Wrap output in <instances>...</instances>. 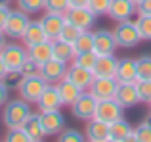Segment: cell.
<instances>
[{
	"label": "cell",
	"mask_w": 151,
	"mask_h": 142,
	"mask_svg": "<svg viewBox=\"0 0 151 142\" xmlns=\"http://www.w3.org/2000/svg\"><path fill=\"white\" fill-rule=\"evenodd\" d=\"M31 104L23 98H15V100H8L2 106V123L6 129L14 127H23L27 117L31 115Z\"/></svg>",
	"instance_id": "cell-1"
},
{
	"label": "cell",
	"mask_w": 151,
	"mask_h": 142,
	"mask_svg": "<svg viewBox=\"0 0 151 142\" xmlns=\"http://www.w3.org/2000/svg\"><path fill=\"white\" fill-rule=\"evenodd\" d=\"M113 35H115V41H117V46L119 48H124V50L136 48V46L144 41L136 21H132V19H128V21H119L113 29Z\"/></svg>",
	"instance_id": "cell-2"
},
{
	"label": "cell",
	"mask_w": 151,
	"mask_h": 142,
	"mask_svg": "<svg viewBox=\"0 0 151 142\" xmlns=\"http://www.w3.org/2000/svg\"><path fill=\"white\" fill-rule=\"evenodd\" d=\"M46 86H48V83L44 81V77H42L40 73H33V75L21 77L17 92H19V98L27 100L29 104H37L38 96L42 94V90H44Z\"/></svg>",
	"instance_id": "cell-3"
},
{
	"label": "cell",
	"mask_w": 151,
	"mask_h": 142,
	"mask_svg": "<svg viewBox=\"0 0 151 142\" xmlns=\"http://www.w3.org/2000/svg\"><path fill=\"white\" fill-rule=\"evenodd\" d=\"M0 56H2L8 71H19L23 62L29 58V48L25 44H19V42H8L0 50Z\"/></svg>",
	"instance_id": "cell-4"
},
{
	"label": "cell",
	"mask_w": 151,
	"mask_h": 142,
	"mask_svg": "<svg viewBox=\"0 0 151 142\" xmlns=\"http://www.w3.org/2000/svg\"><path fill=\"white\" fill-rule=\"evenodd\" d=\"M29 21H31L29 14H27V12H23L21 8L12 10L2 31L6 33L8 38H21L23 33H25V29H27V25H29Z\"/></svg>",
	"instance_id": "cell-5"
},
{
	"label": "cell",
	"mask_w": 151,
	"mask_h": 142,
	"mask_svg": "<svg viewBox=\"0 0 151 142\" xmlns=\"http://www.w3.org/2000/svg\"><path fill=\"white\" fill-rule=\"evenodd\" d=\"M65 19L82 31H90L96 23V14L88 6H69L65 10Z\"/></svg>",
	"instance_id": "cell-6"
},
{
	"label": "cell",
	"mask_w": 151,
	"mask_h": 142,
	"mask_svg": "<svg viewBox=\"0 0 151 142\" xmlns=\"http://www.w3.org/2000/svg\"><path fill=\"white\" fill-rule=\"evenodd\" d=\"M96 106H98V100L94 98V94L90 90H84L77 100L71 104V112L77 119L81 121H90L94 115H96Z\"/></svg>",
	"instance_id": "cell-7"
},
{
	"label": "cell",
	"mask_w": 151,
	"mask_h": 142,
	"mask_svg": "<svg viewBox=\"0 0 151 142\" xmlns=\"http://www.w3.org/2000/svg\"><path fill=\"white\" fill-rule=\"evenodd\" d=\"M107 15H109L115 23L128 21L134 15H138V4L134 2V0H111Z\"/></svg>",
	"instance_id": "cell-8"
},
{
	"label": "cell",
	"mask_w": 151,
	"mask_h": 142,
	"mask_svg": "<svg viewBox=\"0 0 151 142\" xmlns=\"http://www.w3.org/2000/svg\"><path fill=\"white\" fill-rule=\"evenodd\" d=\"M122 113H124V108L119 104L115 98H105V100H98V106H96V115L98 119L105 121V123H113V121L121 119Z\"/></svg>",
	"instance_id": "cell-9"
},
{
	"label": "cell",
	"mask_w": 151,
	"mask_h": 142,
	"mask_svg": "<svg viewBox=\"0 0 151 142\" xmlns=\"http://www.w3.org/2000/svg\"><path fill=\"white\" fill-rule=\"evenodd\" d=\"M67 67L69 65L61 60H55V58H50L46 64H42L38 67V73L44 77V81L48 85H58L59 81H63L67 75Z\"/></svg>",
	"instance_id": "cell-10"
},
{
	"label": "cell",
	"mask_w": 151,
	"mask_h": 142,
	"mask_svg": "<svg viewBox=\"0 0 151 142\" xmlns=\"http://www.w3.org/2000/svg\"><path fill=\"white\" fill-rule=\"evenodd\" d=\"M119 88V81L115 77H94V83L90 85V92L96 100H105V98H115V92Z\"/></svg>",
	"instance_id": "cell-11"
},
{
	"label": "cell",
	"mask_w": 151,
	"mask_h": 142,
	"mask_svg": "<svg viewBox=\"0 0 151 142\" xmlns=\"http://www.w3.org/2000/svg\"><path fill=\"white\" fill-rule=\"evenodd\" d=\"M117 41H115L113 31L109 29H98L94 31V52L98 56H105V54H115L117 50Z\"/></svg>",
	"instance_id": "cell-12"
},
{
	"label": "cell",
	"mask_w": 151,
	"mask_h": 142,
	"mask_svg": "<svg viewBox=\"0 0 151 142\" xmlns=\"http://www.w3.org/2000/svg\"><path fill=\"white\" fill-rule=\"evenodd\" d=\"M65 21H67L65 14H61V12L46 10V14L40 17V23H42V27H44V31H46V35H48L50 41H54V38L59 37V33H61Z\"/></svg>",
	"instance_id": "cell-13"
},
{
	"label": "cell",
	"mask_w": 151,
	"mask_h": 142,
	"mask_svg": "<svg viewBox=\"0 0 151 142\" xmlns=\"http://www.w3.org/2000/svg\"><path fill=\"white\" fill-rule=\"evenodd\" d=\"M94 77H96V75H94L92 69L81 67V65L73 64V62H71V65L67 67V75H65V79H69L71 83H75L81 90H88L90 85L94 83Z\"/></svg>",
	"instance_id": "cell-14"
},
{
	"label": "cell",
	"mask_w": 151,
	"mask_h": 142,
	"mask_svg": "<svg viewBox=\"0 0 151 142\" xmlns=\"http://www.w3.org/2000/svg\"><path fill=\"white\" fill-rule=\"evenodd\" d=\"M109 138L111 142H136V136H134V127L124 119L113 121L109 125Z\"/></svg>",
	"instance_id": "cell-15"
},
{
	"label": "cell",
	"mask_w": 151,
	"mask_h": 142,
	"mask_svg": "<svg viewBox=\"0 0 151 142\" xmlns=\"http://www.w3.org/2000/svg\"><path fill=\"white\" fill-rule=\"evenodd\" d=\"M37 106H38V112H55V109H61L63 104H61V98H59L58 86L55 85L46 86L42 90V94L38 96Z\"/></svg>",
	"instance_id": "cell-16"
},
{
	"label": "cell",
	"mask_w": 151,
	"mask_h": 142,
	"mask_svg": "<svg viewBox=\"0 0 151 142\" xmlns=\"http://www.w3.org/2000/svg\"><path fill=\"white\" fill-rule=\"evenodd\" d=\"M40 121H42L46 136L59 135L63 131V127H65V115L61 113V109H55V112H40Z\"/></svg>",
	"instance_id": "cell-17"
},
{
	"label": "cell",
	"mask_w": 151,
	"mask_h": 142,
	"mask_svg": "<svg viewBox=\"0 0 151 142\" xmlns=\"http://www.w3.org/2000/svg\"><path fill=\"white\" fill-rule=\"evenodd\" d=\"M115 100L124 109L134 108L136 104H140V94H138L136 83H119V88L115 92Z\"/></svg>",
	"instance_id": "cell-18"
},
{
	"label": "cell",
	"mask_w": 151,
	"mask_h": 142,
	"mask_svg": "<svg viewBox=\"0 0 151 142\" xmlns=\"http://www.w3.org/2000/svg\"><path fill=\"white\" fill-rule=\"evenodd\" d=\"M84 136L90 142H109V123L98 119V117H92L86 125V133Z\"/></svg>",
	"instance_id": "cell-19"
},
{
	"label": "cell",
	"mask_w": 151,
	"mask_h": 142,
	"mask_svg": "<svg viewBox=\"0 0 151 142\" xmlns=\"http://www.w3.org/2000/svg\"><path fill=\"white\" fill-rule=\"evenodd\" d=\"M44 41H50V38H48V35H46L44 27H42L40 19H38V21H29V25H27L25 33H23V37H21V42L29 48V46H35V44H38V42H44Z\"/></svg>",
	"instance_id": "cell-20"
},
{
	"label": "cell",
	"mask_w": 151,
	"mask_h": 142,
	"mask_svg": "<svg viewBox=\"0 0 151 142\" xmlns=\"http://www.w3.org/2000/svg\"><path fill=\"white\" fill-rule=\"evenodd\" d=\"M115 79L119 83H136L138 81V69H136V60L132 58H121L117 65Z\"/></svg>",
	"instance_id": "cell-21"
},
{
	"label": "cell",
	"mask_w": 151,
	"mask_h": 142,
	"mask_svg": "<svg viewBox=\"0 0 151 142\" xmlns=\"http://www.w3.org/2000/svg\"><path fill=\"white\" fill-rule=\"evenodd\" d=\"M117 65L119 60L113 56V54H105V56H98L96 65H94V75L96 77H115L117 73Z\"/></svg>",
	"instance_id": "cell-22"
},
{
	"label": "cell",
	"mask_w": 151,
	"mask_h": 142,
	"mask_svg": "<svg viewBox=\"0 0 151 142\" xmlns=\"http://www.w3.org/2000/svg\"><path fill=\"white\" fill-rule=\"evenodd\" d=\"M52 52H54L55 60H61L65 64H71L77 56V50H75L73 42H67L63 38H54L52 41Z\"/></svg>",
	"instance_id": "cell-23"
},
{
	"label": "cell",
	"mask_w": 151,
	"mask_h": 142,
	"mask_svg": "<svg viewBox=\"0 0 151 142\" xmlns=\"http://www.w3.org/2000/svg\"><path fill=\"white\" fill-rule=\"evenodd\" d=\"M23 129L27 131L31 142H42L46 138L44 127H42V121H40V113H31L27 117V121L23 123Z\"/></svg>",
	"instance_id": "cell-24"
},
{
	"label": "cell",
	"mask_w": 151,
	"mask_h": 142,
	"mask_svg": "<svg viewBox=\"0 0 151 142\" xmlns=\"http://www.w3.org/2000/svg\"><path fill=\"white\" fill-rule=\"evenodd\" d=\"M55 86H58V92H59V98H61V104L63 106H71L82 92H84V90H81L75 83H71L69 79L59 81Z\"/></svg>",
	"instance_id": "cell-25"
},
{
	"label": "cell",
	"mask_w": 151,
	"mask_h": 142,
	"mask_svg": "<svg viewBox=\"0 0 151 142\" xmlns=\"http://www.w3.org/2000/svg\"><path fill=\"white\" fill-rule=\"evenodd\" d=\"M29 58L35 60L38 65L46 64L50 58H54V52H52V41H44L38 42L35 46H29Z\"/></svg>",
	"instance_id": "cell-26"
},
{
	"label": "cell",
	"mask_w": 151,
	"mask_h": 142,
	"mask_svg": "<svg viewBox=\"0 0 151 142\" xmlns=\"http://www.w3.org/2000/svg\"><path fill=\"white\" fill-rule=\"evenodd\" d=\"M77 54L81 52H88V50H94V31H82L81 37L73 42Z\"/></svg>",
	"instance_id": "cell-27"
},
{
	"label": "cell",
	"mask_w": 151,
	"mask_h": 142,
	"mask_svg": "<svg viewBox=\"0 0 151 142\" xmlns=\"http://www.w3.org/2000/svg\"><path fill=\"white\" fill-rule=\"evenodd\" d=\"M96 60H98V54L94 52V50H88V52L77 54V56H75V60H73V64L81 65V67H86V69H94Z\"/></svg>",
	"instance_id": "cell-28"
},
{
	"label": "cell",
	"mask_w": 151,
	"mask_h": 142,
	"mask_svg": "<svg viewBox=\"0 0 151 142\" xmlns=\"http://www.w3.org/2000/svg\"><path fill=\"white\" fill-rule=\"evenodd\" d=\"M136 25L140 29V35L144 41H151V15H145V14H138L136 15Z\"/></svg>",
	"instance_id": "cell-29"
},
{
	"label": "cell",
	"mask_w": 151,
	"mask_h": 142,
	"mask_svg": "<svg viewBox=\"0 0 151 142\" xmlns=\"http://www.w3.org/2000/svg\"><path fill=\"white\" fill-rule=\"evenodd\" d=\"M44 6H46V0H17V8H21L29 15L38 14L40 10H44Z\"/></svg>",
	"instance_id": "cell-30"
},
{
	"label": "cell",
	"mask_w": 151,
	"mask_h": 142,
	"mask_svg": "<svg viewBox=\"0 0 151 142\" xmlns=\"http://www.w3.org/2000/svg\"><path fill=\"white\" fill-rule=\"evenodd\" d=\"M136 142H151V119L142 121L138 127H134Z\"/></svg>",
	"instance_id": "cell-31"
},
{
	"label": "cell",
	"mask_w": 151,
	"mask_h": 142,
	"mask_svg": "<svg viewBox=\"0 0 151 142\" xmlns=\"http://www.w3.org/2000/svg\"><path fill=\"white\" fill-rule=\"evenodd\" d=\"M81 33H82V29H78L77 25L65 21V25H63V29H61V33H59L58 38H63V41H67V42H75L81 37Z\"/></svg>",
	"instance_id": "cell-32"
},
{
	"label": "cell",
	"mask_w": 151,
	"mask_h": 142,
	"mask_svg": "<svg viewBox=\"0 0 151 142\" xmlns=\"http://www.w3.org/2000/svg\"><path fill=\"white\" fill-rule=\"evenodd\" d=\"M136 69H138V79H151V56H142L136 60Z\"/></svg>",
	"instance_id": "cell-33"
},
{
	"label": "cell",
	"mask_w": 151,
	"mask_h": 142,
	"mask_svg": "<svg viewBox=\"0 0 151 142\" xmlns=\"http://www.w3.org/2000/svg\"><path fill=\"white\" fill-rule=\"evenodd\" d=\"M136 88L140 94V102H147L151 100V79H138L136 81Z\"/></svg>",
	"instance_id": "cell-34"
},
{
	"label": "cell",
	"mask_w": 151,
	"mask_h": 142,
	"mask_svg": "<svg viewBox=\"0 0 151 142\" xmlns=\"http://www.w3.org/2000/svg\"><path fill=\"white\" fill-rule=\"evenodd\" d=\"M109 6H111V0H88V8L96 14V17L107 15Z\"/></svg>",
	"instance_id": "cell-35"
},
{
	"label": "cell",
	"mask_w": 151,
	"mask_h": 142,
	"mask_svg": "<svg viewBox=\"0 0 151 142\" xmlns=\"http://www.w3.org/2000/svg\"><path fill=\"white\" fill-rule=\"evenodd\" d=\"M6 140L8 142H31L29 135L23 127H14V129H8L6 133Z\"/></svg>",
	"instance_id": "cell-36"
},
{
	"label": "cell",
	"mask_w": 151,
	"mask_h": 142,
	"mask_svg": "<svg viewBox=\"0 0 151 142\" xmlns=\"http://www.w3.org/2000/svg\"><path fill=\"white\" fill-rule=\"evenodd\" d=\"M86 136L82 133H78L77 129H69V131H63L59 133V140L61 142H82Z\"/></svg>",
	"instance_id": "cell-37"
},
{
	"label": "cell",
	"mask_w": 151,
	"mask_h": 142,
	"mask_svg": "<svg viewBox=\"0 0 151 142\" xmlns=\"http://www.w3.org/2000/svg\"><path fill=\"white\" fill-rule=\"evenodd\" d=\"M67 8H69V0H46L44 10H50V12H61V14H65Z\"/></svg>",
	"instance_id": "cell-38"
},
{
	"label": "cell",
	"mask_w": 151,
	"mask_h": 142,
	"mask_svg": "<svg viewBox=\"0 0 151 142\" xmlns=\"http://www.w3.org/2000/svg\"><path fill=\"white\" fill-rule=\"evenodd\" d=\"M38 67H40V65H38L35 60L27 58V60L23 62V65H21V69H19V73H21L23 77H25V75H33V73H38Z\"/></svg>",
	"instance_id": "cell-39"
},
{
	"label": "cell",
	"mask_w": 151,
	"mask_h": 142,
	"mask_svg": "<svg viewBox=\"0 0 151 142\" xmlns=\"http://www.w3.org/2000/svg\"><path fill=\"white\" fill-rule=\"evenodd\" d=\"M21 77H23V75L19 73V71H8L6 77H4L2 81L6 83L10 88H17V86H19V81H21Z\"/></svg>",
	"instance_id": "cell-40"
},
{
	"label": "cell",
	"mask_w": 151,
	"mask_h": 142,
	"mask_svg": "<svg viewBox=\"0 0 151 142\" xmlns=\"http://www.w3.org/2000/svg\"><path fill=\"white\" fill-rule=\"evenodd\" d=\"M8 100H10V86L4 81H0V108H2Z\"/></svg>",
	"instance_id": "cell-41"
},
{
	"label": "cell",
	"mask_w": 151,
	"mask_h": 142,
	"mask_svg": "<svg viewBox=\"0 0 151 142\" xmlns=\"http://www.w3.org/2000/svg\"><path fill=\"white\" fill-rule=\"evenodd\" d=\"M10 12H12V8L8 6V4H0V31L6 25V19H8V15H10Z\"/></svg>",
	"instance_id": "cell-42"
},
{
	"label": "cell",
	"mask_w": 151,
	"mask_h": 142,
	"mask_svg": "<svg viewBox=\"0 0 151 142\" xmlns=\"http://www.w3.org/2000/svg\"><path fill=\"white\" fill-rule=\"evenodd\" d=\"M138 14L151 15V0H142V2L138 4Z\"/></svg>",
	"instance_id": "cell-43"
},
{
	"label": "cell",
	"mask_w": 151,
	"mask_h": 142,
	"mask_svg": "<svg viewBox=\"0 0 151 142\" xmlns=\"http://www.w3.org/2000/svg\"><path fill=\"white\" fill-rule=\"evenodd\" d=\"M6 73H8V67H6V64H4L2 56H0V81H2V79L6 77Z\"/></svg>",
	"instance_id": "cell-44"
},
{
	"label": "cell",
	"mask_w": 151,
	"mask_h": 142,
	"mask_svg": "<svg viewBox=\"0 0 151 142\" xmlns=\"http://www.w3.org/2000/svg\"><path fill=\"white\" fill-rule=\"evenodd\" d=\"M69 6H88V0H69Z\"/></svg>",
	"instance_id": "cell-45"
},
{
	"label": "cell",
	"mask_w": 151,
	"mask_h": 142,
	"mask_svg": "<svg viewBox=\"0 0 151 142\" xmlns=\"http://www.w3.org/2000/svg\"><path fill=\"white\" fill-rule=\"evenodd\" d=\"M6 44H8V37H6V33H4V31H0V50H2Z\"/></svg>",
	"instance_id": "cell-46"
},
{
	"label": "cell",
	"mask_w": 151,
	"mask_h": 142,
	"mask_svg": "<svg viewBox=\"0 0 151 142\" xmlns=\"http://www.w3.org/2000/svg\"><path fill=\"white\" fill-rule=\"evenodd\" d=\"M12 0H0V4H10Z\"/></svg>",
	"instance_id": "cell-47"
},
{
	"label": "cell",
	"mask_w": 151,
	"mask_h": 142,
	"mask_svg": "<svg viewBox=\"0 0 151 142\" xmlns=\"http://www.w3.org/2000/svg\"><path fill=\"white\" fill-rule=\"evenodd\" d=\"M134 2H136V4H140V2H142V0H134Z\"/></svg>",
	"instance_id": "cell-48"
},
{
	"label": "cell",
	"mask_w": 151,
	"mask_h": 142,
	"mask_svg": "<svg viewBox=\"0 0 151 142\" xmlns=\"http://www.w3.org/2000/svg\"><path fill=\"white\" fill-rule=\"evenodd\" d=\"M149 108H151V100H149Z\"/></svg>",
	"instance_id": "cell-49"
}]
</instances>
